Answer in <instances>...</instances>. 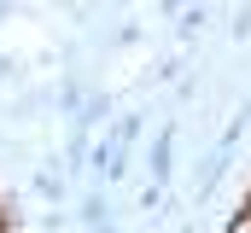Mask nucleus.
<instances>
[{
	"mask_svg": "<svg viewBox=\"0 0 251 233\" xmlns=\"http://www.w3.org/2000/svg\"><path fill=\"white\" fill-rule=\"evenodd\" d=\"M123 169H128V146L123 140H100L94 146V175L100 181H123Z\"/></svg>",
	"mask_w": 251,
	"mask_h": 233,
	"instance_id": "obj_1",
	"label": "nucleus"
},
{
	"mask_svg": "<svg viewBox=\"0 0 251 233\" xmlns=\"http://www.w3.org/2000/svg\"><path fill=\"white\" fill-rule=\"evenodd\" d=\"M170 146H176V122H170V128L152 140V152H146V169H152L158 186H170V169H176V163H170Z\"/></svg>",
	"mask_w": 251,
	"mask_h": 233,
	"instance_id": "obj_2",
	"label": "nucleus"
},
{
	"mask_svg": "<svg viewBox=\"0 0 251 233\" xmlns=\"http://www.w3.org/2000/svg\"><path fill=\"white\" fill-rule=\"evenodd\" d=\"M76 222H82V228H100V222H111V210H105V192H88V198H82V210H76Z\"/></svg>",
	"mask_w": 251,
	"mask_h": 233,
	"instance_id": "obj_3",
	"label": "nucleus"
},
{
	"mask_svg": "<svg viewBox=\"0 0 251 233\" xmlns=\"http://www.w3.org/2000/svg\"><path fill=\"white\" fill-rule=\"evenodd\" d=\"M204 23H210V18H204V6H187V12H181V23H176V29H181V41H193V35H199V29H204Z\"/></svg>",
	"mask_w": 251,
	"mask_h": 233,
	"instance_id": "obj_4",
	"label": "nucleus"
},
{
	"mask_svg": "<svg viewBox=\"0 0 251 233\" xmlns=\"http://www.w3.org/2000/svg\"><path fill=\"white\" fill-rule=\"evenodd\" d=\"M134 134H140V111L117 116V128H111V140H123V146H134Z\"/></svg>",
	"mask_w": 251,
	"mask_h": 233,
	"instance_id": "obj_5",
	"label": "nucleus"
},
{
	"mask_svg": "<svg viewBox=\"0 0 251 233\" xmlns=\"http://www.w3.org/2000/svg\"><path fill=\"white\" fill-rule=\"evenodd\" d=\"M228 35H234V41H251V0L240 6V12H234V23H228Z\"/></svg>",
	"mask_w": 251,
	"mask_h": 233,
	"instance_id": "obj_6",
	"label": "nucleus"
},
{
	"mask_svg": "<svg viewBox=\"0 0 251 233\" xmlns=\"http://www.w3.org/2000/svg\"><path fill=\"white\" fill-rule=\"evenodd\" d=\"M228 233H251V198L234 210V222H228Z\"/></svg>",
	"mask_w": 251,
	"mask_h": 233,
	"instance_id": "obj_7",
	"label": "nucleus"
},
{
	"mask_svg": "<svg viewBox=\"0 0 251 233\" xmlns=\"http://www.w3.org/2000/svg\"><path fill=\"white\" fill-rule=\"evenodd\" d=\"M88 233H117V228H111V222H100V228H88Z\"/></svg>",
	"mask_w": 251,
	"mask_h": 233,
	"instance_id": "obj_8",
	"label": "nucleus"
}]
</instances>
